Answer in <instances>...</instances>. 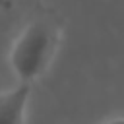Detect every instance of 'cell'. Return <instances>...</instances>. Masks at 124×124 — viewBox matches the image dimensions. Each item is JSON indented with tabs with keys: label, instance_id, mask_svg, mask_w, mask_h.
<instances>
[{
	"label": "cell",
	"instance_id": "obj_1",
	"mask_svg": "<svg viewBox=\"0 0 124 124\" xmlns=\"http://www.w3.org/2000/svg\"><path fill=\"white\" fill-rule=\"evenodd\" d=\"M62 43V21L60 17L39 8L29 16L25 25L12 41L8 52V64L17 78V83L37 81L52 64Z\"/></svg>",
	"mask_w": 124,
	"mask_h": 124
},
{
	"label": "cell",
	"instance_id": "obj_2",
	"mask_svg": "<svg viewBox=\"0 0 124 124\" xmlns=\"http://www.w3.org/2000/svg\"><path fill=\"white\" fill-rule=\"evenodd\" d=\"M29 97V83H17L10 89L0 91V124H25Z\"/></svg>",
	"mask_w": 124,
	"mask_h": 124
},
{
	"label": "cell",
	"instance_id": "obj_3",
	"mask_svg": "<svg viewBox=\"0 0 124 124\" xmlns=\"http://www.w3.org/2000/svg\"><path fill=\"white\" fill-rule=\"evenodd\" d=\"M105 124H122V118H120V116H114V118H110V120H107Z\"/></svg>",
	"mask_w": 124,
	"mask_h": 124
},
{
	"label": "cell",
	"instance_id": "obj_4",
	"mask_svg": "<svg viewBox=\"0 0 124 124\" xmlns=\"http://www.w3.org/2000/svg\"><path fill=\"white\" fill-rule=\"evenodd\" d=\"M12 6V0H0V8H10Z\"/></svg>",
	"mask_w": 124,
	"mask_h": 124
}]
</instances>
